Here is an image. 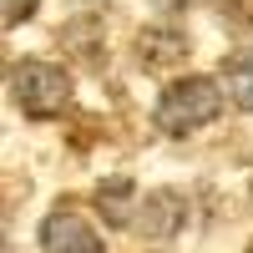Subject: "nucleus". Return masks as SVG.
<instances>
[{
  "label": "nucleus",
  "instance_id": "nucleus-1",
  "mask_svg": "<svg viewBox=\"0 0 253 253\" xmlns=\"http://www.w3.org/2000/svg\"><path fill=\"white\" fill-rule=\"evenodd\" d=\"M223 101H228L223 81H213V76H177L172 86L157 96L152 122H157L162 137H193L198 126L223 117Z\"/></svg>",
  "mask_w": 253,
  "mask_h": 253
},
{
  "label": "nucleus",
  "instance_id": "nucleus-2",
  "mask_svg": "<svg viewBox=\"0 0 253 253\" xmlns=\"http://www.w3.org/2000/svg\"><path fill=\"white\" fill-rule=\"evenodd\" d=\"M10 96L31 122H51L71 107V76L51 61H15L10 66Z\"/></svg>",
  "mask_w": 253,
  "mask_h": 253
},
{
  "label": "nucleus",
  "instance_id": "nucleus-3",
  "mask_svg": "<svg viewBox=\"0 0 253 253\" xmlns=\"http://www.w3.org/2000/svg\"><path fill=\"white\" fill-rule=\"evenodd\" d=\"M41 248H51V253H61V248L96 253V248H101V233H96L86 218H76L71 208H56V213L41 223Z\"/></svg>",
  "mask_w": 253,
  "mask_h": 253
},
{
  "label": "nucleus",
  "instance_id": "nucleus-4",
  "mask_svg": "<svg viewBox=\"0 0 253 253\" xmlns=\"http://www.w3.org/2000/svg\"><path fill=\"white\" fill-rule=\"evenodd\" d=\"M182 218H187V203H182V193H147L142 198V238H177V228H182Z\"/></svg>",
  "mask_w": 253,
  "mask_h": 253
},
{
  "label": "nucleus",
  "instance_id": "nucleus-5",
  "mask_svg": "<svg viewBox=\"0 0 253 253\" xmlns=\"http://www.w3.org/2000/svg\"><path fill=\"white\" fill-rule=\"evenodd\" d=\"M182 56H187V41L172 26H147L137 36V61L147 71H162V66H172V61H182Z\"/></svg>",
  "mask_w": 253,
  "mask_h": 253
},
{
  "label": "nucleus",
  "instance_id": "nucleus-6",
  "mask_svg": "<svg viewBox=\"0 0 253 253\" xmlns=\"http://www.w3.org/2000/svg\"><path fill=\"white\" fill-rule=\"evenodd\" d=\"M218 81H223V91H228V101H233L238 112H253V51H233V56H223Z\"/></svg>",
  "mask_w": 253,
  "mask_h": 253
},
{
  "label": "nucleus",
  "instance_id": "nucleus-7",
  "mask_svg": "<svg viewBox=\"0 0 253 253\" xmlns=\"http://www.w3.org/2000/svg\"><path fill=\"white\" fill-rule=\"evenodd\" d=\"M0 10H5V26H20L41 10V0H0Z\"/></svg>",
  "mask_w": 253,
  "mask_h": 253
}]
</instances>
